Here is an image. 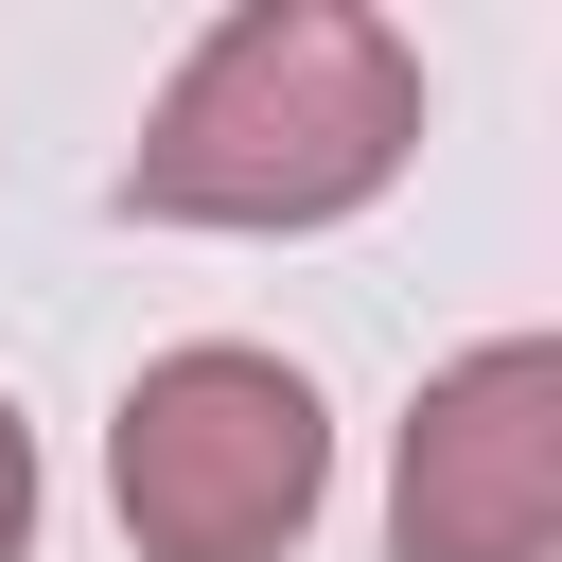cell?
Wrapping results in <instances>:
<instances>
[{
  "label": "cell",
  "instance_id": "3",
  "mask_svg": "<svg viewBox=\"0 0 562 562\" xmlns=\"http://www.w3.org/2000/svg\"><path fill=\"white\" fill-rule=\"evenodd\" d=\"M386 544L404 562H544L562 544V351L544 334H492L404 404Z\"/></svg>",
  "mask_w": 562,
  "mask_h": 562
},
{
  "label": "cell",
  "instance_id": "4",
  "mask_svg": "<svg viewBox=\"0 0 562 562\" xmlns=\"http://www.w3.org/2000/svg\"><path fill=\"white\" fill-rule=\"evenodd\" d=\"M18 544H35V422L0 404V562H18Z\"/></svg>",
  "mask_w": 562,
  "mask_h": 562
},
{
  "label": "cell",
  "instance_id": "2",
  "mask_svg": "<svg viewBox=\"0 0 562 562\" xmlns=\"http://www.w3.org/2000/svg\"><path fill=\"white\" fill-rule=\"evenodd\" d=\"M105 509L140 562H299V527L334 509V404L316 369L193 334L105 404Z\"/></svg>",
  "mask_w": 562,
  "mask_h": 562
},
{
  "label": "cell",
  "instance_id": "1",
  "mask_svg": "<svg viewBox=\"0 0 562 562\" xmlns=\"http://www.w3.org/2000/svg\"><path fill=\"white\" fill-rule=\"evenodd\" d=\"M404 158H422L404 18H369V0H228L158 70V105L123 140V211L140 228L281 246V228H351Z\"/></svg>",
  "mask_w": 562,
  "mask_h": 562
}]
</instances>
